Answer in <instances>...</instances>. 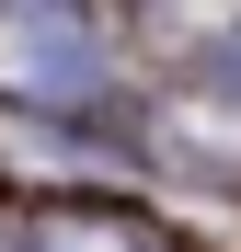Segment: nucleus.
Wrapping results in <instances>:
<instances>
[{
	"mask_svg": "<svg viewBox=\"0 0 241 252\" xmlns=\"http://www.w3.org/2000/svg\"><path fill=\"white\" fill-rule=\"evenodd\" d=\"M92 92H103V34L69 0H0V103L80 115Z\"/></svg>",
	"mask_w": 241,
	"mask_h": 252,
	"instance_id": "obj_1",
	"label": "nucleus"
},
{
	"mask_svg": "<svg viewBox=\"0 0 241 252\" xmlns=\"http://www.w3.org/2000/svg\"><path fill=\"white\" fill-rule=\"evenodd\" d=\"M34 252H172V241L127 206H58V218H34Z\"/></svg>",
	"mask_w": 241,
	"mask_h": 252,
	"instance_id": "obj_3",
	"label": "nucleus"
},
{
	"mask_svg": "<svg viewBox=\"0 0 241 252\" xmlns=\"http://www.w3.org/2000/svg\"><path fill=\"white\" fill-rule=\"evenodd\" d=\"M230 103H241V58H230Z\"/></svg>",
	"mask_w": 241,
	"mask_h": 252,
	"instance_id": "obj_4",
	"label": "nucleus"
},
{
	"mask_svg": "<svg viewBox=\"0 0 241 252\" xmlns=\"http://www.w3.org/2000/svg\"><path fill=\"white\" fill-rule=\"evenodd\" d=\"M149 138H161V160H184V172L241 184V103H230V80H207V92H172V103L149 115Z\"/></svg>",
	"mask_w": 241,
	"mask_h": 252,
	"instance_id": "obj_2",
	"label": "nucleus"
}]
</instances>
